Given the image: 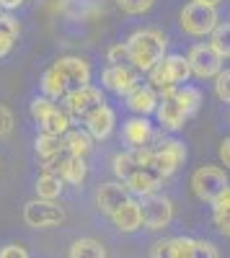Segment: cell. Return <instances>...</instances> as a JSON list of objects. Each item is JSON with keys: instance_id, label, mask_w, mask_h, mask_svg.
<instances>
[{"instance_id": "cell-37", "label": "cell", "mask_w": 230, "mask_h": 258, "mask_svg": "<svg viewBox=\"0 0 230 258\" xmlns=\"http://www.w3.org/2000/svg\"><path fill=\"white\" fill-rule=\"evenodd\" d=\"M220 160H222L225 168H230V137H225L220 142Z\"/></svg>"}, {"instance_id": "cell-38", "label": "cell", "mask_w": 230, "mask_h": 258, "mask_svg": "<svg viewBox=\"0 0 230 258\" xmlns=\"http://www.w3.org/2000/svg\"><path fill=\"white\" fill-rule=\"evenodd\" d=\"M13 49V39H6V36H0V57H6L8 52Z\"/></svg>"}, {"instance_id": "cell-5", "label": "cell", "mask_w": 230, "mask_h": 258, "mask_svg": "<svg viewBox=\"0 0 230 258\" xmlns=\"http://www.w3.org/2000/svg\"><path fill=\"white\" fill-rule=\"evenodd\" d=\"M186 160V147L179 140H160L150 145V168H155L163 178L174 176Z\"/></svg>"}, {"instance_id": "cell-19", "label": "cell", "mask_w": 230, "mask_h": 258, "mask_svg": "<svg viewBox=\"0 0 230 258\" xmlns=\"http://www.w3.org/2000/svg\"><path fill=\"white\" fill-rule=\"evenodd\" d=\"M114 124H117V114H114V109L103 106L101 111H96V114L86 121V132H88L93 140H106V137L114 132Z\"/></svg>"}, {"instance_id": "cell-7", "label": "cell", "mask_w": 230, "mask_h": 258, "mask_svg": "<svg viewBox=\"0 0 230 258\" xmlns=\"http://www.w3.org/2000/svg\"><path fill=\"white\" fill-rule=\"evenodd\" d=\"M140 212L145 230H163L174 220V202L163 194H150V197H142Z\"/></svg>"}, {"instance_id": "cell-36", "label": "cell", "mask_w": 230, "mask_h": 258, "mask_svg": "<svg viewBox=\"0 0 230 258\" xmlns=\"http://www.w3.org/2000/svg\"><path fill=\"white\" fill-rule=\"evenodd\" d=\"M0 258H31L29 250L24 245H18V243H8L0 248Z\"/></svg>"}, {"instance_id": "cell-16", "label": "cell", "mask_w": 230, "mask_h": 258, "mask_svg": "<svg viewBox=\"0 0 230 258\" xmlns=\"http://www.w3.org/2000/svg\"><path fill=\"white\" fill-rule=\"evenodd\" d=\"M155 132H153V124L145 119V116H135L124 124V142H127L132 150H145L150 147Z\"/></svg>"}, {"instance_id": "cell-26", "label": "cell", "mask_w": 230, "mask_h": 258, "mask_svg": "<svg viewBox=\"0 0 230 258\" xmlns=\"http://www.w3.org/2000/svg\"><path fill=\"white\" fill-rule=\"evenodd\" d=\"M210 47H212L222 59H230V24H220V26L210 34Z\"/></svg>"}, {"instance_id": "cell-28", "label": "cell", "mask_w": 230, "mask_h": 258, "mask_svg": "<svg viewBox=\"0 0 230 258\" xmlns=\"http://www.w3.org/2000/svg\"><path fill=\"white\" fill-rule=\"evenodd\" d=\"M60 150H65V137H52V135H39L36 137V155L44 160Z\"/></svg>"}, {"instance_id": "cell-3", "label": "cell", "mask_w": 230, "mask_h": 258, "mask_svg": "<svg viewBox=\"0 0 230 258\" xmlns=\"http://www.w3.org/2000/svg\"><path fill=\"white\" fill-rule=\"evenodd\" d=\"M49 70L54 73V78L60 80V85L65 88L68 96L80 91V88H86V85H91V64L83 57H73V54L60 57Z\"/></svg>"}, {"instance_id": "cell-30", "label": "cell", "mask_w": 230, "mask_h": 258, "mask_svg": "<svg viewBox=\"0 0 230 258\" xmlns=\"http://www.w3.org/2000/svg\"><path fill=\"white\" fill-rule=\"evenodd\" d=\"M106 59L111 64H117V68H130V64H132V54H130L127 41H124V44H111L109 52H106Z\"/></svg>"}, {"instance_id": "cell-22", "label": "cell", "mask_w": 230, "mask_h": 258, "mask_svg": "<svg viewBox=\"0 0 230 258\" xmlns=\"http://www.w3.org/2000/svg\"><path fill=\"white\" fill-rule=\"evenodd\" d=\"M68 258H106V248L96 238H78L70 245Z\"/></svg>"}, {"instance_id": "cell-33", "label": "cell", "mask_w": 230, "mask_h": 258, "mask_svg": "<svg viewBox=\"0 0 230 258\" xmlns=\"http://www.w3.org/2000/svg\"><path fill=\"white\" fill-rule=\"evenodd\" d=\"M18 21L13 18V16H3L0 13V36H6V39H18Z\"/></svg>"}, {"instance_id": "cell-17", "label": "cell", "mask_w": 230, "mask_h": 258, "mask_svg": "<svg viewBox=\"0 0 230 258\" xmlns=\"http://www.w3.org/2000/svg\"><path fill=\"white\" fill-rule=\"evenodd\" d=\"M111 222L117 230L122 232H135L142 227V212H140V202H135L132 197L124 202L114 214H111Z\"/></svg>"}, {"instance_id": "cell-27", "label": "cell", "mask_w": 230, "mask_h": 258, "mask_svg": "<svg viewBox=\"0 0 230 258\" xmlns=\"http://www.w3.org/2000/svg\"><path fill=\"white\" fill-rule=\"evenodd\" d=\"M176 101L186 109V114L192 116L199 106H202V91L194 88V85H181V88L176 91Z\"/></svg>"}, {"instance_id": "cell-31", "label": "cell", "mask_w": 230, "mask_h": 258, "mask_svg": "<svg viewBox=\"0 0 230 258\" xmlns=\"http://www.w3.org/2000/svg\"><path fill=\"white\" fill-rule=\"evenodd\" d=\"M155 0H117V6L124 11V13H130V16H140L145 11H150L153 8Z\"/></svg>"}, {"instance_id": "cell-14", "label": "cell", "mask_w": 230, "mask_h": 258, "mask_svg": "<svg viewBox=\"0 0 230 258\" xmlns=\"http://www.w3.org/2000/svg\"><path fill=\"white\" fill-rule=\"evenodd\" d=\"M155 116H158V124H160L163 129H168V132H179V129H184L186 119H189V114H186V109L176 101V96L160 98Z\"/></svg>"}, {"instance_id": "cell-34", "label": "cell", "mask_w": 230, "mask_h": 258, "mask_svg": "<svg viewBox=\"0 0 230 258\" xmlns=\"http://www.w3.org/2000/svg\"><path fill=\"white\" fill-rule=\"evenodd\" d=\"M215 93H217L220 101H227L230 103V70H222L215 78Z\"/></svg>"}, {"instance_id": "cell-21", "label": "cell", "mask_w": 230, "mask_h": 258, "mask_svg": "<svg viewBox=\"0 0 230 258\" xmlns=\"http://www.w3.org/2000/svg\"><path fill=\"white\" fill-rule=\"evenodd\" d=\"M212 222L222 235L230 238V186L212 202Z\"/></svg>"}, {"instance_id": "cell-20", "label": "cell", "mask_w": 230, "mask_h": 258, "mask_svg": "<svg viewBox=\"0 0 230 258\" xmlns=\"http://www.w3.org/2000/svg\"><path fill=\"white\" fill-rule=\"evenodd\" d=\"M39 129H41V135H52V137H65L70 132V114L68 111H62L60 106L44 119V121H39Z\"/></svg>"}, {"instance_id": "cell-8", "label": "cell", "mask_w": 230, "mask_h": 258, "mask_svg": "<svg viewBox=\"0 0 230 258\" xmlns=\"http://www.w3.org/2000/svg\"><path fill=\"white\" fill-rule=\"evenodd\" d=\"M24 220L29 227H54L60 222H65V209L57 202H47V199H31L24 207Z\"/></svg>"}, {"instance_id": "cell-12", "label": "cell", "mask_w": 230, "mask_h": 258, "mask_svg": "<svg viewBox=\"0 0 230 258\" xmlns=\"http://www.w3.org/2000/svg\"><path fill=\"white\" fill-rule=\"evenodd\" d=\"M96 207H98V212H103V214H111L130 199V191H127V186H124L122 181H109V183H101L98 188H96Z\"/></svg>"}, {"instance_id": "cell-1", "label": "cell", "mask_w": 230, "mask_h": 258, "mask_svg": "<svg viewBox=\"0 0 230 258\" xmlns=\"http://www.w3.org/2000/svg\"><path fill=\"white\" fill-rule=\"evenodd\" d=\"M127 47H130V54H132V68L140 70V73H150L158 62H163L165 57V49H168V39L160 29H137L130 39H127Z\"/></svg>"}, {"instance_id": "cell-2", "label": "cell", "mask_w": 230, "mask_h": 258, "mask_svg": "<svg viewBox=\"0 0 230 258\" xmlns=\"http://www.w3.org/2000/svg\"><path fill=\"white\" fill-rule=\"evenodd\" d=\"M148 78H150V88L160 98H171V96H176V91L181 85L192 78V64L184 54H168L148 73Z\"/></svg>"}, {"instance_id": "cell-25", "label": "cell", "mask_w": 230, "mask_h": 258, "mask_svg": "<svg viewBox=\"0 0 230 258\" xmlns=\"http://www.w3.org/2000/svg\"><path fill=\"white\" fill-rule=\"evenodd\" d=\"M86 176H88L86 158H75V155H73V158L68 160L65 170H62V181H65V183H73V186H78V183L86 181Z\"/></svg>"}, {"instance_id": "cell-4", "label": "cell", "mask_w": 230, "mask_h": 258, "mask_svg": "<svg viewBox=\"0 0 230 258\" xmlns=\"http://www.w3.org/2000/svg\"><path fill=\"white\" fill-rule=\"evenodd\" d=\"M227 186H230V181L225 176V170L217 168V165H202V168H197L192 173V191H194V197L207 202V204H212Z\"/></svg>"}, {"instance_id": "cell-29", "label": "cell", "mask_w": 230, "mask_h": 258, "mask_svg": "<svg viewBox=\"0 0 230 258\" xmlns=\"http://www.w3.org/2000/svg\"><path fill=\"white\" fill-rule=\"evenodd\" d=\"M57 109V103L52 101V98H47V96H36L34 101H31V106H29V111H31V119L39 124V121H44L52 111Z\"/></svg>"}, {"instance_id": "cell-11", "label": "cell", "mask_w": 230, "mask_h": 258, "mask_svg": "<svg viewBox=\"0 0 230 258\" xmlns=\"http://www.w3.org/2000/svg\"><path fill=\"white\" fill-rule=\"evenodd\" d=\"M101 83H103V88H109L111 93L124 96V98H127L135 88L142 85L140 75L132 68H117V64H109V68L101 73Z\"/></svg>"}, {"instance_id": "cell-18", "label": "cell", "mask_w": 230, "mask_h": 258, "mask_svg": "<svg viewBox=\"0 0 230 258\" xmlns=\"http://www.w3.org/2000/svg\"><path fill=\"white\" fill-rule=\"evenodd\" d=\"M158 103H160V96L150 88V85H140V88H135V91L127 96V106H130L137 116L155 114V111H158Z\"/></svg>"}, {"instance_id": "cell-40", "label": "cell", "mask_w": 230, "mask_h": 258, "mask_svg": "<svg viewBox=\"0 0 230 258\" xmlns=\"http://www.w3.org/2000/svg\"><path fill=\"white\" fill-rule=\"evenodd\" d=\"M194 3H202V6H210V8H217L222 0H194Z\"/></svg>"}, {"instance_id": "cell-39", "label": "cell", "mask_w": 230, "mask_h": 258, "mask_svg": "<svg viewBox=\"0 0 230 258\" xmlns=\"http://www.w3.org/2000/svg\"><path fill=\"white\" fill-rule=\"evenodd\" d=\"M18 6H24V0H0V8H6V11H13Z\"/></svg>"}, {"instance_id": "cell-24", "label": "cell", "mask_w": 230, "mask_h": 258, "mask_svg": "<svg viewBox=\"0 0 230 258\" xmlns=\"http://www.w3.org/2000/svg\"><path fill=\"white\" fill-rule=\"evenodd\" d=\"M62 181L60 176H49V173H41L36 178V199H47V202H57V197L62 194Z\"/></svg>"}, {"instance_id": "cell-13", "label": "cell", "mask_w": 230, "mask_h": 258, "mask_svg": "<svg viewBox=\"0 0 230 258\" xmlns=\"http://www.w3.org/2000/svg\"><path fill=\"white\" fill-rule=\"evenodd\" d=\"M160 181H163V176L158 173L155 168L142 165L140 170H135V173L124 181V186H127L130 194H137V197H150V194H158Z\"/></svg>"}, {"instance_id": "cell-15", "label": "cell", "mask_w": 230, "mask_h": 258, "mask_svg": "<svg viewBox=\"0 0 230 258\" xmlns=\"http://www.w3.org/2000/svg\"><path fill=\"white\" fill-rule=\"evenodd\" d=\"M197 240L192 238H165L150 245V258H192Z\"/></svg>"}, {"instance_id": "cell-10", "label": "cell", "mask_w": 230, "mask_h": 258, "mask_svg": "<svg viewBox=\"0 0 230 258\" xmlns=\"http://www.w3.org/2000/svg\"><path fill=\"white\" fill-rule=\"evenodd\" d=\"M192 64V75L202 78V80H210V78H217L222 73V57L210 47V44H194L186 54Z\"/></svg>"}, {"instance_id": "cell-9", "label": "cell", "mask_w": 230, "mask_h": 258, "mask_svg": "<svg viewBox=\"0 0 230 258\" xmlns=\"http://www.w3.org/2000/svg\"><path fill=\"white\" fill-rule=\"evenodd\" d=\"M65 103H68V114H70V116H78V119H83V121H88L96 111H101L103 106H106V98H103L101 88L86 85V88L70 93V96L65 98Z\"/></svg>"}, {"instance_id": "cell-23", "label": "cell", "mask_w": 230, "mask_h": 258, "mask_svg": "<svg viewBox=\"0 0 230 258\" xmlns=\"http://www.w3.org/2000/svg\"><path fill=\"white\" fill-rule=\"evenodd\" d=\"M91 142H93V137L86 129H70L65 135V150L75 158H86V153L91 150Z\"/></svg>"}, {"instance_id": "cell-6", "label": "cell", "mask_w": 230, "mask_h": 258, "mask_svg": "<svg viewBox=\"0 0 230 258\" xmlns=\"http://www.w3.org/2000/svg\"><path fill=\"white\" fill-rule=\"evenodd\" d=\"M217 26H220L217 8L194 3V0L189 6H184V11H181V29L186 34H192V36H210Z\"/></svg>"}, {"instance_id": "cell-32", "label": "cell", "mask_w": 230, "mask_h": 258, "mask_svg": "<svg viewBox=\"0 0 230 258\" xmlns=\"http://www.w3.org/2000/svg\"><path fill=\"white\" fill-rule=\"evenodd\" d=\"M16 126V116L6 103H0V137H8Z\"/></svg>"}, {"instance_id": "cell-35", "label": "cell", "mask_w": 230, "mask_h": 258, "mask_svg": "<svg viewBox=\"0 0 230 258\" xmlns=\"http://www.w3.org/2000/svg\"><path fill=\"white\" fill-rule=\"evenodd\" d=\"M192 258H220V253H217V245H215V243H210V240H197Z\"/></svg>"}]
</instances>
